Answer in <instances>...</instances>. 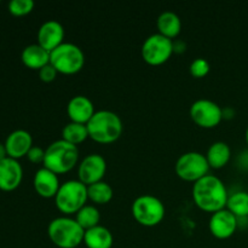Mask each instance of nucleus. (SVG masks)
Listing matches in <instances>:
<instances>
[{
    "instance_id": "obj_24",
    "label": "nucleus",
    "mask_w": 248,
    "mask_h": 248,
    "mask_svg": "<svg viewBox=\"0 0 248 248\" xmlns=\"http://www.w3.org/2000/svg\"><path fill=\"white\" fill-rule=\"evenodd\" d=\"M87 137H89V131H87V126L85 124L70 121L62 128V140L74 145L84 142Z\"/></svg>"
},
{
    "instance_id": "obj_5",
    "label": "nucleus",
    "mask_w": 248,
    "mask_h": 248,
    "mask_svg": "<svg viewBox=\"0 0 248 248\" xmlns=\"http://www.w3.org/2000/svg\"><path fill=\"white\" fill-rule=\"evenodd\" d=\"M87 200V186L77 179H70L61 184L55 196L56 207L67 215L77 213L80 208L86 205Z\"/></svg>"
},
{
    "instance_id": "obj_17",
    "label": "nucleus",
    "mask_w": 248,
    "mask_h": 248,
    "mask_svg": "<svg viewBox=\"0 0 248 248\" xmlns=\"http://www.w3.org/2000/svg\"><path fill=\"white\" fill-rule=\"evenodd\" d=\"M33 186L36 193L43 198H55L60 189V179L55 172L41 167L34 174Z\"/></svg>"
},
{
    "instance_id": "obj_32",
    "label": "nucleus",
    "mask_w": 248,
    "mask_h": 248,
    "mask_svg": "<svg viewBox=\"0 0 248 248\" xmlns=\"http://www.w3.org/2000/svg\"><path fill=\"white\" fill-rule=\"evenodd\" d=\"M246 142H247V144H248V126H247V128H246Z\"/></svg>"
},
{
    "instance_id": "obj_10",
    "label": "nucleus",
    "mask_w": 248,
    "mask_h": 248,
    "mask_svg": "<svg viewBox=\"0 0 248 248\" xmlns=\"http://www.w3.org/2000/svg\"><path fill=\"white\" fill-rule=\"evenodd\" d=\"M189 114L196 125L205 128L215 127L223 119L222 107L208 98L196 99L190 106Z\"/></svg>"
},
{
    "instance_id": "obj_29",
    "label": "nucleus",
    "mask_w": 248,
    "mask_h": 248,
    "mask_svg": "<svg viewBox=\"0 0 248 248\" xmlns=\"http://www.w3.org/2000/svg\"><path fill=\"white\" fill-rule=\"evenodd\" d=\"M27 157L31 162L33 164H44V159H45V150L41 147H36L33 145L31 148V150L27 154Z\"/></svg>"
},
{
    "instance_id": "obj_13",
    "label": "nucleus",
    "mask_w": 248,
    "mask_h": 248,
    "mask_svg": "<svg viewBox=\"0 0 248 248\" xmlns=\"http://www.w3.org/2000/svg\"><path fill=\"white\" fill-rule=\"evenodd\" d=\"M23 178V169L18 160L7 156L0 161V190L12 191L17 189Z\"/></svg>"
},
{
    "instance_id": "obj_18",
    "label": "nucleus",
    "mask_w": 248,
    "mask_h": 248,
    "mask_svg": "<svg viewBox=\"0 0 248 248\" xmlns=\"http://www.w3.org/2000/svg\"><path fill=\"white\" fill-rule=\"evenodd\" d=\"M23 64L29 69L40 70L44 65L50 63V52L36 44H31L26 46L21 53Z\"/></svg>"
},
{
    "instance_id": "obj_23",
    "label": "nucleus",
    "mask_w": 248,
    "mask_h": 248,
    "mask_svg": "<svg viewBox=\"0 0 248 248\" xmlns=\"http://www.w3.org/2000/svg\"><path fill=\"white\" fill-rule=\"evenodd\" d=\"M75 219L77 222L81 225L84 230L91 229V228L99 225V220H101V213H99L98 208L93 205H85L84 207L80 208L77 213H75Z\"/></svg>"
},
{
    "instance_id": "obj_25",
    "label": "nucleus",
    "mask_w": 248,
    "mask_h": 248,
    "mask_svg": "<svg viewBox=\"0 0 248 248\" xmlns=\"http://www.w3.org/2000/svg\"><path fill=\"white\" fill-rule=\"evenodd\" d=\"M227 208L234 213L237 218L248 217V193L247 191H236L229 195Z\"/></svg>"
},
{
    "instance_id": "obj_15",
    "label": "nucleus",
    "mask_w": 248,
    "mask_h": 248,
    "mask_svg": "<svg viewBox=\"0 0 248 248\" xmlns=\"http://www.w3.org/2000/svg\"><path fill=\"white\" fill-rule=\"evenodd\" d=\"M5 147L7 156L18 160L27 156L31 148L33 147V137L26 130H15L6 137Z\"/></svg>"
},
{
    "instance_id": "obj_30",
    "label": "nucleus",
    "mask_w": 248,
    "mask_h": 248,
    "mask_svg": "<svg viewBox=\"0 0 248 248\" xmlns=\"http://www.w3.org/2000/svg\"><path fill=\"white\" fill-rule=\"evenodd\" d=\"M186 50V43H183L182 40L173 41V52H183Z\"/></svg>"
},
{
    "instance_id": "obj_22",
    "label": "nucleus",
    "mask_w": 248,
    "mask_h": 248,
    "mask_svg": "<svg viewBox=\"0 0 248 248\" xmlns=\"http://www.w3.org/2000/svg\"><path fill=\"white\" fill-rule=\"evenodd\" d=\"M87 194H89L90 200L93 201L94 203H99V205L108 203L114 195L111 186L104 181H99L87 186Z\"/></svg>"
},
{
    "instance_id": "obj_12",
    "label": "nucleus",
    "mask_w": 248,
    "mask_h": 248,
    "mask_svg": "<svg viewBox=\"0 0 248 248\" xmlns=\"http://www.w3.org/2000/svg\"><path fill=\"white\" fill-rule=\"evenodd\" d=\"M208 228L213 236L217 239H229L236 232L237 217L225 207L212 213L208 222Z\"/></svg>"
},
{
    "instance_id": "obj_9",
    "label": "nucleus",
    "mask_w": 248,
    "mask_h": 248,
    "mask_svg": "<svg viewBox=\"0 0 248 248\" xmlns=\"http://www.w3.org/2000/svg\"><path fill=\"white\" fill-rule=\"evenodd\" d=\"M208 165L206 155L199 152H188L182 154L176 162V173L179 178L188 182H196L208 174Z\"/></svg>"
},
{
    "instance_id": "obj_26",
    "label": "nucleus",
    "mask_w": 248,
    "mask_h": 248,
    "mask_svg": "<svg viewBox=\"0 0 248 248\" xmlns=\"http://www.w3.org/2000/svg\"><path fill=\"white\" fill-rule=\"evenodd\" d=\"M7 7H9L10 14L14 16H26L29 12L33 11L34 1L33 0H11Z\"/></svg>"
},
{
    "instance_id": "obj_27",
    "label": "nucleus",
    "mask_w": 248,
    "mask_h": 248,
    "mask_svg": "<svg viewBox=\"0 0 248 248\" xmlns=\"http://www.w3.org/2000/svg\"><path fill=\"white\" fill-rule=\"evenodd\" d=\"M211 65L206 58L198 57L190 63V67H189V72L193 75L194 78H203L210 73Z\"/></svg>"
},
{
    "instance_id": "obj_3",
    "label": "nucleus",
    "mask_w": 248,
    "mask_h": 248,
    "mask_svg": "<svg viewBox=\"0 0 248 248\" xmlns=\"http://www.w3.org/2000/svg\"><path fill=\"white\" fill-rule=\"evenodd\" d=\"M79 160L78 145L72 144L64 140H57L45 149L44 167L56 174L65 173L77 165Z\"/></svg>"
},
{
    "instance_id": "obj_11",
    "label": "nucleus",
    "mask_w": 248,
    "mask_h": 248,
    "mask_svg": "<svg viewBox=\"0 0 248 248\" xmlns=\"http://www.w3.org/2000/svg\"><path fill=\"white\" fill-rule=\"evenodd\" d=\"M107 171V161L101 154H89L82 159L80 162L78 174H79V181L82 183L90 186L96 182L102 181Z\"/></svg>"
},
{
    "instance_id": "obj_16",
    "label": "nucleus",
    "mask_w": 248,
    "mask_h": 248,
    "mask_svg": "<svg viewBox=\"0 0 248 248\" xmlns=\"http://www.w3.org/2000/svg\"><path fill=\"white\" fill-rule=\"evenodd\" d=\"M67 113L70 118V121L86 125L90 119L96 113V110H94L93 103L89 97L78 94V96L72 97L68 102Z\"/></svg>"
},
{
    "instance_id": "obj_21",
    "label": "nucleus",
    "mask_w": 248,
    "mask_h": 248,
    "mask_svg": "<svg viewBox=\"0 0 248 248\" xmlns=\"http://www.w3.org/2000/svg\"><path fill=\"white\" fill-rule=\"evenodd\" d=\"M157 29L159 33L167 38H176L182 31V21L178 15L173 11H164L157 17Z\"/></svg>"
},
{
    "instance_id": "obj_14",
    "label": "nucleus",
    "mask_w": 248,
    "mask_h": 248,
    "mask_svg": "<svg viewBox=\"0 0 248 248\" xmlns=\"http://www.w3.org/2000/svg\"><path fill=\"white\" fill-rule=\"evenodd\" d=\"M64 28L56 19H48L40 26L38 31V44L51 52L64 43Z\"/></svg>"
},
{
    "instance_id": "obj_8",
    "label": "nucleus",
    "mask_w": 248,
    "mask_h": 248,
    "mask_svg": "<svg viewBox=\"0 0 248 248\" xmlns=\"http://www.w3.org/2000/svg\"><path fill=\"white\" fill-rule=\"evenodd\" d=\"M140 52L148 64L160 65L173 53V40L160 33L152 34L143 41Z\"/></svg>"
},
{
    "instance_id": "obj_2",
    "label": "nucleus",
    "mask_w": 248,
    "mask_h": 248,
    "mask_svg": "<svg viewBox=\"0 0 248 248\" xmlns=\"http://www.w3.org/2000/svg\"><path fill=\"white\" fill-rule=\"evenodd\" d=\"M89 137L97 143H113L119 140L123 133V120L116 113L101 109L93 114L86 124Z\"/></svg>"
},
{
    "instance_id": "obj_7",
    "label": "nucleus",
    "mask_w": 248,
    "mask_h": 248,
    "mask_svg": "<svg viewBox=\"0 0 248 248\" xmlns=\"http://www.w3.org/2000/svg\"><path fill=\"white\" fill-rule=\"evenodd\" d=\"M131 211L135 219L144 227H154L165 217L164 203L152 194H143L136 198L131 206Z\"/></svg>"
},
{
    "instance_id": "obj_1",
    "label": "nucleus",
    "mask_w": 248,
    "mask_h": 248,
    "mask_svg": "<svg viewBox=\"0 0 248 248\" xmlns=\"http://www.w3.org/2000/svg\"><path fill=\"white\" fill-rule=\"evenodd\" d=\"M193 199L199 208L215 213L227 207V186L222 179L213 174H206L193 184Z\"/></svg>"
},
{
    "instance_id": "obj_19",
    "label": "nucleus",
    "mask_w": 248,
    "mask_h": 248,
    "mask_svg": "<svg viewBox=\"0 0 248 248\" xmlns=\"http://www.w3.org/2000/svg\"><path fill=\"white\" fill-rule=\"evenodd\" d=\"M113 242V234L103 225H97L85 230L84 244L87 248H111Z\"/></svg>"
},
{
    "instance_id": "obj_6",
    "label": "nucleus",
    "mask_w": 248,
    "mask_h": 248,
    "mask_svg": "<svg viewBox=\"0 0 248 248\" xmlns=\"http://www.w3.org/2000/svg\"><path fill=\"white\" fill-rule=\"evenodd\" d=\"M50 63L62 74H75L85 64L84 51L73 43H62L50 52Z\"/></svg>"
},
{
    "instance_id": "obj_20",
    "label": "nucleus",
    "mask_w": 248,
    "mask_h": 248,
    "mask_svg": "<svg viewBox=\"0 0 248 248\" xmlns=\"http://www.w3.org/2000/svg\"><path fill=\"white\" fill-rule=\"evenodd\" d=\"M232 157V149L229 144L222 140L212 143L206 153V159L212 169H222L229 162Z\"/></svg>"
},
{
    "instance_id": "obj_4",
    "label": "nucleus",
    "mask_w": 248,
    "mask_h": 248,
    "mask_svg": "<svg viewBox=\"0 0 248 248\" xmlns=\"http://www.w3.org/2000/svg\"><path fill=\"white\" fill-rule=\"evenodd\" d=\"M47 235L57 247L75 248L84 242L85 230L74 218L57 217L48 223Z\"/></svg>"
},
{
    "instance_id": "obj_31",
    "label": "nucleus",
    "mask_w": 248,
    "mask_h": 248,
    "mask_svg": "<svg viewBox=\"0 0 248 248\" xmlns=\"http://www.w3.org/2000/svg\"><path fill=\"white\" fill-rule=\"evenodd\" d=\"M7 157V152H6V147H5V143L0 142V161Z\"/></svg>"
},
{
    "instance_id": "obj_28",
    "label": "nucleus",
    "mask_w": 248,
    "mask_h": 248,
    "mask_svg": "<svg viewBox=\"0 0 248 248\" xmlns=\"http://www.w3.org/2000/svg\"><path fill=\"white\" fill-rule=\"evenodd\" d=\"M57 74L58 72L51 63L44 65V67L39 70V78H40L44 82L53 81V80L56 79V77H57Z\"/></svg>"
}]
</instances>
